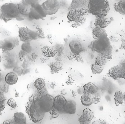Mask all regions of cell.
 Wrapping results in <instances>:
<instances>
[{
	"mask_svg": "<svg viewBox=\"0 0 125 124\" xmlns=\"http://www.w3.org/2000/svg\"><path fill=\"white\" fill-rule=\"evenodd\" d=\"M46 16L47 15L42 11L41 4L38 3L31 7L28 17L30 19L39 20L45 18Z\"/></svg>",
	"mask_w": 125,
	"mask_h": 124,
	"instance_id": "10",
	"label": "cell"
},
{
	"mask_svg": "<svg viewBox=\"0 0 125 124\" xmlns=\"http://www.w3.org/2000/svg\"><path fill=\"white\" fill-rule=\"evenodd\" d=\"M18 77L14 73H9L6 75L5 81L9 85H12L15 84L17 82Z\"/></svg>",
	"mask_w": 125,
	"mask_h": 124,
	"instance_id": "20",
	"label": "cell"
},
{
	"mask_svg": "<svg viewBox=\"0 0 125 124\" xmlns=\"http://www.w3.org/2000/svg\"><path fill=\"white\" fill-rule=\"evenodd\" d=\"M54 98L50 95H43L39 98L37 102L40 109L44 113L50 112L53 107Z\"/></svg>",
	"mask_w": 125,
	"mask_h": 124,
	"instance_id": "7",
	"label": "cell"
},
{
	"mask_svg": "<svg viewBox=\"0 0 125 124\" xmlns=\"http://www.w3.org/2000/svg\"><path fill=\"white\" fill-rule=\"evenodd\" d=\"M122 47L125 50V39L123 40L122 42Z\"/></svg>",
	"mask_w": 125,
	"mask_h": 124,
	"instance_id": "36",
	"label": "cell"
},
{
	"mask_svg": "<svg viewBox=\"0 0 125 124\" xmlns=\"http://www.w3.org/2000/svg\"><path fill=\"white\" fill-rule=\"evenodd\" d=\"M93 124H107V123L105 120L99 119L94 122Z\"/></svg>",
	"mask_w": 125,
	"mask_h": 124,
	"instance_id": "34",
	"label": "cell"
},
{
	"mask_svg": "<svg viewBox=\"0 0 125 124\" xmlns=\"http://www.w3.org/2000/svg\"><path fill=\"white\" fill-rule=\"evenodd\" d=\"M84 92L88 93L92 95L97 94L98 91V88L94 84L89 83L85 84L83 86Z\"/></svg>",
	"mask_w": 125,
	"mask_h": 124,
	"instance_id": "18",
	"label": "cell"
},
{
	"mask_svg": "<svg viewBox=\"0 0 125 124\" xmlns=\"http://www.w3.org/2000/svg\"></svg>",
	"mask_w": 125,
	"mask_h": 124,
	"instance_id": "40",
	"label": "cell"
},
{
	"mask_svg": "<svg viewBox=\"0 0 125 124\" xmlns=\"http://www.w3.org/2000/svg\"><path fill=\"white\" fill-rule=\"evenodd\" d=\"M20 14L25 17L28 16L31 10V7L25 5L21 2L18 4Z\"/></svg>",
	"mask_w": 125,
	"mask_h": 124,
	"instance_id": "25",
	"label": "cell"
},
{
	"mask_svg": "<svg viewBox=\"0 0 125 124\" xmlns=\"http://www.w3.org/2000/svg\"><path fill=\"white\" fill-rule=\"evenodd\" d=\"M71 51L74 54L79 55L83 51L84 47L83 44L79 41L73 40L69 43Z\"/></svg>",
	"mask_w": 125,
	"mask_h": 124,
	"instance_id": "14",
	"label": "cell"
},
{
	"mask_svg": "<svg viewBox=\"0 0 125 124\" xmlns=\"http://www.w3.org/2000/svg\"><path fill=\"white\" fill-rule=\"evenodd\" d=\"M14 124H26V118L25 116L22 112H18L14 114L13 118Z\"/></svg>",
	"mask_w": 125,
	"mask_h": 124,
	"instance_id": "19",
	"label": "cell"
},
{
	"mask_svg": "<svg viewBox=\"0 0 125 124\" xmlns=\"http://www.w3.org/2000/svg\"><path fill=\"white\" fill-rule=\"evenodd\" d=\"M90 47L93 51L108 60L112 58L113 48L108 36L96 39L92 41Z\"/></svg>",
	"mask_w": 125,
	"mask_h": 124,
	"instance_id": "1",
	"label": "cell"
},
{
	"mask_svg": "<svg viewBox=\"0 0 125 124\" xmlns=\"http://www.w3.org/2000/svg\"><path fill=\"white\" fill-rule=\"evenodd\" d=\"M108 75V76L115 80L121 79H125V59L122 60L118 65L110 69Z\"/></svg>",
	"mask_w": 125,
	"mask_h": 124,
	"instance_id": "5",
	"label": "cell"
},
{
	"mask_svg": "<svg viewBox=\"0 0 125 124\" xmlns=\"http://www.w3.org/2000/svg\"><path fill=\"white\" fill-rule=\"evenodd\" d=\"M114 100L116 106L122 105L125 102L124 94L121 90L116 91L114 95Z\"/></svg>",
	"mask_w": 125,
	"mask_h": 124,
	"instance_id": "24",
	"label": "cell"
},
{
	"mask_svg": "<svg viewBox=\"0 0 125 124\" xmlns=\"http://www.w3.org/2000/svg\"><path fill=\"white\" fill-rule=\"evenodd\" d=\"M26 109L31 121L34 123L40 121L44 116L45 113L40 109L36 102H30L26 107Z\"/></svg>",
	"mask_w": 125,
	"mask_h": 124,
	"instance_id": "4",
	"label": "cell"
},
{
	"mask_svg": "<svg viewBox=\"0 0 125 124\" xmlns=\"http://www.w3.org/2000/svg\"><path fill=\"white\" fill-rule=\"evenodd\" d=\"M1 33H2L4 35H6L7 36H10V35H11V33L10 31L3 28L1 30Z\"/></svg>",
	"mask_w": 125,
	"mask_h": 124,
	"instance_id": "33",
	"label": "cell"
},
{
	"mask_svg": "<svg viewBox=\"0 0 125 124\" xmlns=\"http://www.w3.org/2000/svg\"><path fill=\"white\" fill-rule=\"evenodd\" d=\"M87 7L89 12L96 17H106L110 10L108 0H88Z\"/></svg>",
	"mask_w": 125,
	"mask_h": 124,
	"instance_id": "2",
	"label": "cell"
},
{
	"mask_svg": "<svg viewBox=\"0 0 125 124\" xmlns=\"http://www.w3.org/2000/svg\"><path fill=\"white\" fill-rule=\"evenodd\" d=\"M42 11L46 15H52L58 12L61 7L58 0H47L41 4Z\"/></svg>",
	"mask_w": 125,
	"mask_h": 124,
	"instance_id": "6",
	"label": "cell"
},
{
	"mask_svg": "<svg viewBox=\"0 0 125 124\" xmlns=\"http://www.w3.org/2000/svg\"><path fill=\"white\" fill-rule=\"evenodd\" d=\"M18 36L20 40L24 43H28L39 38V35L36 31L25 27L20 28Z\"/></svg>",
	"mask_w": 125,
	"mask_h": 124,
	"instance_id": "8",
	"label": "cell"
},
{
	"mask_svg": "<svg viewBox=\"0 0 125 124\" xmlns=\"http://www.w3.org/2000/svg\"><path fill=\"white\" fill-rule=\"evenodd\" d=\"M19 45V39L15 36H9L0 41V49L4 52H8Z\"/></svg>",
	"mask_w": 125,
	"mask_h": 124,
	"instance_id": "9",
	"label": "cell"
},
{
	"mask_svg": "<svg viewBox=\"0 0 125 124\" xmlns=\"http://www.w3.org/2000/svg\"><path fill=\"white\" fill-rule=\"evenodd\" d=\"M124 94V99H125V92H124V94Z\"/></svg>",
	"mask_w": 125,
	"mask_h": 124,
	"instance_id": "38",
	"label": "cell"
},
{
	"mask_svg": "<svg viewBox=\"0 0 125 124\" xmlns=\"http://www.w3.org/2000/svg\"><path fill=\"white\" fill-rule=\"evenodd\" d=\"M115 10L120 14L125 15V0H120L114 5Z\"/></svg>",
	"mask_w": 125,
	"mask_h": 124,
	"instance_id": "23",
	"label": "cell"
},
{
	"mask_svg": "<svg viewBox=\"0 0 125 124\" xmlns=\"http://www.w3.org/2000/svg\"><path fill=\"white\" fill-rule=\"evenodd\" d=\"M0 11V18L6 22L22 15L20 14L18 4L14 3H6L3 4L1 7Z\"/></svg>",
	"mask_w": 125,
	"mask_h": 124,
	"instance_id": "3",
	"label": "cell"
},
{
	"mask_svg": "<svg viewBox=\"0 0 125 124\" xmlns=\"http://www.w3.org/2000/svg\"><path fill=\"white\" fill-rule=\"evenodd\" d=\"M91 70L93 74H99L103 72L104 67L103 66H100L97 64L95 63L92 65Z\"/></svg>",
	"mask_w": 125,
	"mask_h": 124,
	"instance_id": "28",
	"label": "cell"
},
{
	"mask_svg": "<svg viewBox=\"0 0 125 124\" xmlns=\"http://www.w3.org/2000/svg\"><path fill=\"white\" fill-rule=\"evenodd\" d=\"M34 84L35 87L38 90H40L44 87L45 82L42 79L38 78L36 80Z\"/></svg>",
	"mask_w": 125,
	"mask_h": 124,
	"instance_id": "26",
	"label": "cell"
},
{
	"mask_svg": "<svg viewBox=\"0 0 125 124\" xmlns=\"http://www.w3.org/2000/svg\"><path fill=\"white\" fill-rule=\"evenodd\" d=\"M1 57L0 55V63L1 62Z\"/></svg>",
	"mask_w": 125,
	"mask_h": 124,
	"instance_id": "39",
	"label": "cell"
},
{
	"mask_svg": "<svg viewBox=\"0 0 125 124\" xmlns=\"http://www.w3.org/2000/svg\"><path fill=\"white\" fill-rule=\"evenodd\" d=\"M109 60L106 59L103 56L99 55L95 59V62L96 64L101 66H104L107 63Z\"/></svg>",
	"mask_w": 125,
	"mask_h": 124,
	"instance_id": "27",
	"label": "cell"
},
{
	"mask_svg": "<svg viewBox=\"0 0 125 124\" xmlns=\"http://www.w3.org/2000/svg\"></svg>",
	"mask_w": 125,
	"mask_h": 124,
	"instance_id": "41",
	"label": "cell"
},
{
	"mask_svg": "<svg viewBox=\"0 0 125 124\" xmlns=\"http://www.w3.org/2000/svg\"><path fill=\"white\" fill-rule=\"evenodd\" d=\"M92 33L95 39H98L105 36H108L106 31L104 28L96 27L93 28Z\"/></svg>",
	"mask_w": 125,
	"mask_h": 124,
	"instance_id": "21",
	"label": "cell"
},
{
	"mask_svg": "<svg viewBox=\"0 0 125 124\" xmlns=\"http://www.w3.org/2000/svg\"><path fill=\"white\" fill-rule=\"evenodd\" d=\"M113 20V18L106 17V16L103 17H96V19L95 20L94 25L95 27L104 29Z\"/></svg>",
	"mask_w": 125,
	"mask_h": 124,
	"instance_id": "15",
	"label": "cell"
},
{
	"mask_svg": "<svg viewBox=\"0 0 125 124\" xmlns=\"http://www.w3.org/2000/svg\"><path fill=\"white\" fill-rule=\"evenodd\" d=\"M21 49L26 53H30L31 51V47L29 42L22 44L21 46Z\"/></svg>",
	"mask_w": 125,
	"mask_h": 124,
	"instance_id": "29",
	"label": "cell"
},
{
	"mask_svg": "<svg viewBox=\"0 0 125 124\" xmlns=\"http://www.w3.org/2000/svg\"><path fill=\"white\" fill-rule=\"evenodd\" d=\"M76 103L73 100L67 101L64 107V113L67 114H73L76 111Z\"/></svg>",
	"mask_w": 125,
	"mask_h": 124,
	"instance_id": "17",
	"label": "cell"
},
{
	"mask_svg": "<svg viewBox=\"0 0 125 124\" xmlns=\"http://www.w3.org/2000/svg\"><path fill=\"white\" fill-rule=\"evenodd\" d=\"M26 54V52L21 50L20 51V53H19V58L20 60H21V61H22L24 59V57H25Z\"/></svg>",
	"mask_w": 125,
	"mask_h": 124,
	"instance_id": "32",
	"label": "cell"
},
{
	"mask_svg": "<svg viewBox=\"0 0 125 124\" xmlns=\"http://www.w3.org/2000/svg\"><path fill=\"white\" fill-rule=\"evenodd\" d=\"M94 116V113L92 110L89 108H86L83 111L81 116L79 119V121L80 124H89Z\"/></svg>",
	"mask_w": 125,
	"mask_h": 124,
	"instance_id": "12",
	"label": "cell"
},
{
	"mask_svg": "<svg viewBox=\"0 0 125 124\" xmlns=\"http://www.w3.org/2000/svg\"><path fill=\"white\" fill-rule=\"evenodd\" d=\"M86 7V2L84 0H72L68 10L72 9H84Z\"/></svg>",
	"mask_w": 125,
	"mask_h": 124,
	"instance_id": "16",
	"label": "cell"
},
{
	"mask_svg": "<svg viewBox=\"0 0 125 124\" xmlns=\"http://www.w3.org/2000/svg\"><path fill=\"white\" fill-rule=\"evenodd\" d=\"M7 104L12 108H17V105L16 101L13 98H10L7 101Z\"/></svg>",
	"mask_w": 125,
	"mask_h": 124,
	"instance_id": "31",
	"label": "cell"
},
{
	"mask_svg": "<svg viewBox=\"0 0 125 124\" xmlns=\"http://www.w3.org/2000/svg\"><path fill=\"white\" fill-rule=\"evenodd\" d=\"M67 100L62 95H58L55 97L54 99L53 107L58 113L64 112V107Z\"/></svg>",
	"mask_w": 125,
	"mask_h": 124,
	"instance_id": "13",
	"label": "cell"
},
{
	"mask_svg": "<svg viewBox=\"0 0 125 124\" xmlns=\"http://www.w3.org/2000/svg\"><path fill=\"white\" fill-rule=\"evenodd\" d=\"M3 124H14V120L13 119H9V120H6L4 122Z\"/></svg>",
	"mask_w": 125,
	"mask_h": 124,
	"instance_id": "35",
	"label": "cell"
},
{
	"mask_svg": "<svg viewBox=\"0 0 125 124\" xmlns=\"http://www.w3.org/2000/svg\"><path fill=\"white\" fill-rule=\"evenodd\" d=\"M3 76H2V73H1V70H0V82L2 80Z\"/></svg>",
	"mask_w": 125,
	"mask_h": 124,
	"instance_id": "37",
	"label": "cell"
},
{
	"mask_svg": "<svg viewBox=\"0 0 125 124\" xmlns=\"http://www.w3.org/2000/svg\"><path fill=\"white\" fill-rule=\"evenodd\" d=\"M22 3L30 7L37 4H40L39 0H22Z\"/></svg>",
	"mask_w": 125,
	"mask_h": 124,
	"instance_id": "30",
	"label": "cell"
},
{
	"mask_svg": "<svg viewBox=\"0 0 125 124\" xmlns=\"http://www.w3.org/2000/svg\"><path fill=\"white\" fill-rule=\"evenodd\" d=\"M84 9H74L69 11L68 19L71 22L81 23L83 21Z\"/></svg>",
	"mask_w": 125,
	"mask_h": 124,
	"instance_id": "11",
	"label": "cell"
},
{
	"mask_svg": "<svg viewBox=\"0 0 125 124\" xmlns=\"http://www.w3.org/2000/svg\"><path fill=\"white\" fill-rule=\"evenodd\" d=\"M81 102L84 106H89L93 103V99L92 95L88 93L84 92L81 98Z\"/></svg>",
	"mask_w": 125,
	"mask_h": 124,
	"instance_id": "22",
	"label": "cell"
}]
</instances>
